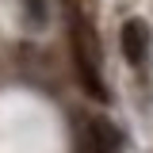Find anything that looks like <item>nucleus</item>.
<instances>
[{
	"instance_id": "2",
	"label": "nucleus",
	"mask_w": 153,
	"mask_h": 153,
	"mask_svg": "<svg viewBox=\"0 0 153 153\" xmlns=\"http://www.w3.org/2000/svg\"><path fill=\"white\" fill-rule=\"evenodd\" d=\"M119 46H123V61L130 65V69H146V61H149V50H153V31L146 19H126L123 27H119Z\"/></svg>"
},
{
	"instance_id": "1",
	"label": "nucleus",
	"mask_w": 153,
	"mask_h": 153,
	"mask_svg": "<svg viewBox=\"0 0 153 153\" xmlns=\"http://www.w3.org/2000/svg\"><path fill=\"white\" fill-rule=\"evenodd\" d=\"M73 61H76V73H80V84L96 100H107L103 73H100V54H96V31L84 23V16L73 19Z\"/></svg>"
}]
</instances>
